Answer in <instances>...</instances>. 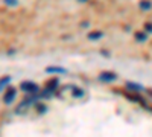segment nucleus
Masks as SVG:
<instances>
[{
	"label": "nucleus",
	"mask_w": 152,
	"mask_h": 137,
	"mask_svg": "<svg viewBox=\"0 0 152 137\" xmlns=\"http://www.w3.org/2000/svg\"><path fill=\"white\" fill-rule=\"evenodd\" d=\"M15 96H17V90L14 89V87H8L5 95H3V104H6V105L12 104V101L15 99Z\"/></svg>",
	"instance_id": "2"
},
{
	"label": "nucleus",
	"mask_w": 152,
	"mask_h": 137,
	"mask_svg": "<svg viewBox=\"0 0 152 137\" xmlns=\"http://www.w3.org/2000/svg\"><path fill=\"white\" fill-rule=\"evenodd\" d=\"M134 37H135V40H137L138 43H143V41H146V38H148V32H146V31H145V32H135Z\"/></svg>",
	"instance_id": "7"
},
{
	"label": "nucleus",
	"mask_w": 152,
	"mask_h": 137,
	"mask_svg": "<svg viewBox=\"0 0 152 137\" xmlns=\"http://www.w3.org/2000/svg\"><path fill=\"white\" fill-rule=\"evenodd\" d=\"M20 89H21V92L29 93V95H35V93L40 92V87H38V84L34 82V81H23L20 84Z\"/></svg>",
	"instance_id": "1"
},
{
	"label": "nucleus",
	"mask_w": 152,
	"mask_h": 137,
	"mask_svg": "<svg viewBox=\"0 0 152 137\" xmlns=\"http://www.w3.org/2000/svg\"><path fill=\"white\" fill-rule=\"evenodd\" d=\"M152 8V3L149 2V0H142L140 2V9H143V11H149Z\"/></svg>",
	"instance_id": "10"
},
{
	"label": "nucleus",
	"mask_w": 152,
	"mask_h": 137,
	"mask_svg": "<svg viewBox=\"0 0 152 137\" xmlns=\"http://www.w3.org/2000/svg\"><path fill=\"white\" fill-rule=\"evenodd\" d=\"M72 93H73V96H75V97H81V96L84 95V92H82V90H79V89H76V87H73V89H72Z\"/></svg>",
	"instance_id": "12"
},
{
	"label": "nucleus",
	"mask_w": 152,
	"mask_h": 137,
	"mask_svg": "<svg viewBox=\"0 0 152 137\" xmlns=\"http://www.w3.org/2000/svg\"><path fill=\"white\" fill-rule=\"evenodd\" d=\"M58 79H50V81H47L46 82V87H47V89H50V90H55L56 89V87H58Z\"/></svg>",
	"instance_id": "9"
},
{
	"label": "nucleus",
	"mask_w": 152,
	"mask_h": 137,
	"mask_svg": "<svg viewBox=\"0 0 152 137\" xmlns=\"http://www.w3.org/2000/svg\"><path fill=\"white\" fill-rule=\"evenodd\" d=\"M125 85H126V89L131 90V92H143V90H145L142 84H138V82H132V81H128Z\"/></svg>",
	"instance_id": "4"
},
{
	"label": "nucleus",
	"mask_w": 152,
	"mask_h": 137,
	"mask_svg": "<svg viewBox=\"0 0 152 137\" xmlns=\"http://www.w3.org/2000/svg\"><path fill=\"white\" fill-rule=\"evenodd\" d=\"M47 73H67V69L64 67H46Z\"/></svg>",
	"instance_id": "6"
},
{
	"label": "nucleus",
	"mask_w": 152,
	"mask_h": 137,
	"mask_svg": "<svg viewBox=\"0 0 152 137\" xmlns=\"http://www.w3.org/2000/svg\"><path fill=\"white\" fill-rule=\"evenodd\" d=\"M104 37V32H100V31H93L88 34V40H91V41H96L99 38H102Z\"/></svg>",
	"instance_id": "5"
},
{
	"label": "nucleus",
	"mask_w": 152,
	"mask_h": 137,
	"mask_svg": "<svg viewBox=\"0 0 152 137\" xmlns=\"http://www.w3.org/2000/svg\"><path fill=\"white\" fill-rule=\"evenodd\" d=\"M35 108L38 110V113H40V114H44L47 111V107L44 104H40V102H35Z\"/></svg>",
	"instance_id": "11"
},
{
	"label": "nucleus",
	"mask_w": 152,
	"mask_h": 137,
	"mask_svg": "<svg viewBox=\"0 0 152 137\" xmlns=\"http://www.w3.org/2000/svg\"><path fill=\"white\" fill-rule=\"evenodd\" d=\"M97 78H99V81H102V82H113V81L117 79V75L114 72H102Z\"/></svg>",
	"instance_id": "3"
},
{
	"label": "nucleus",
	"mask_w": 152,
	"mask_h": 137,
	"mask_svg": "<svg viewBox=\"0 0 152 137\" xmlns=\"http://www.w3.org/2000/svg\"><path fill=\"white\" fill-rule=\"evenodd\" d=\"M11 81H12V78H11V76H5V78L0 79V92L5 90L6 87L9 85V82H11Z\"/></svg>",
	"instance_id": "8"
},
{
	"label": "nucleus",
	"mask_w": 152,
	"mask_h": 137,
	"mask_svg": "<svg viewBox=\"0 0 152 137\" xmlns=\"http://www.w3.org/2000/svg\"><path fill=\"white\" fill-rule=\"evenodd\" d=\"M3 2H5L6 5H9V6H15V5L18 3V0H3Z\"/></svg>",
	"instance_id": "13"
},
{
	"label": "nucleus",
	"mask_w": 152,
	"mask_h": 137,
	"mask_svg": "<svg viewBox=\"0 0 152 137\" xmlns=\"http://www.w3.org/2000/svg\"><path fill=\"white\" fill-rule=\"evenodd\" d=\"M78 2H81V3H84V2H88V0H78Z\"/></svg>",
	"instance_id": "15"
},
{
	"label": "nucleus",
	"mask_w": 152,
	"mask_h": 137,
	"mask_svg": "<svg viewBox=\"0 0 152 137\" xmlns=\"http://www.w3.org/2000/svg\"><path fill=\"white\" fill-rule=\"evenodd\" d=\"M145 31L146 32H152V23H146L145 24Z\"/></svg>",
	"instance_id": "14"
}]
</instances>
